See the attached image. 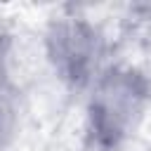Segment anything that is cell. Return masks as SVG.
Here are the masks:
<instances>
[{
	"label": "cell",
	"mask_w": 151,
	"mask_h": 151,
	"mask_svg": "<svg viewBox=\"0 0 151 151\" xmlns=\"http://www.w3.org/2000/svg\"><path fill=\"white\" fill-rule=\"evenodd\" d=\"M2 78H5V47L0 42V85H2Z\"/></svg>",
	"instance_id": "277c9868"
},
{
	"label": "cell",
	"mask_w": 151,
	"mask_h": 151,
	"mask_svg": "<svg viewBox=\"0 0 151 151\" xmlns=\"http://www.w3.org/2000/svg\"><path fill=\"white\" fill-rule=\"evenodd\" d=\"M142 99V87L132 73H116L101 83L92 101V130L101 144H116Z\"/></svg>",
	"instance_id": "6da1fadb"
},
{
	"label": "cell",
	"mask_w": 151,
	"mask_h": 151,
	"mask_svg": "<svg viewBox=\"0 0 151 151\" xmlns=\"http://www.w3.org/2000/svg\"><path fill=\"white\" fill-rule=\"evenodd\" d=\"M9 123H12V113H9V106L0 99V142L2 137L9 132Z\"/></svg>",
	"instance_id": "3957f363"
},
{
	"label": "cell",
	"mask_w": 151,
	"mask_h": 151,
	"mask_svg": "<svg viewBox=\"0 0 151 151\" xmlns=\"http://www.w3.org/2000/svg\"><path fill=\"white\" fill-rule=\"evenodd\" d=\"M50 52L66 78L85 80L97 54V35L92 28L78 21L59 24L50 35Z\"/></svg>",
	"instance_id": "7a4b0ae2"
}]
</instances>
